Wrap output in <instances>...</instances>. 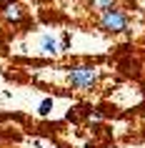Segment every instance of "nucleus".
<instances>
[{
  "mask_svg": "<svg viewBox=\"0 0 145 148\" xmlns=\"http://www.w3.org/2000/svg\"><path fill=\"white\" fill-rule=\"evenodd\" d=\"M68 80L73 88H80V90H88L98 83V70L93 65H73L68 70Z\"/></svg>",
  "mask_w": 145,
  "mask_h": 148,
  "instance_id": "1",
  "label": "nucleus"
},
{
  "mask_svg": "<svg viewBox=\"0 0 145 148\" xmlns=\"http://www.w3.org/2000/svg\"><path fill=\"white\" fill-rule=\"evenodd\" d=\"M128 15L123 13V10H108V13H103L100 15V20H98V25H100V30H105V33H125L128 30Z\"/></svg>",
  "mask_w": 145,
  "mask_h": 148,
  "instance_id": "2",
  "label": "nucleus"
},
{
  "mask_svg": "<svg viewBox=\"0 0 145 148\" xmlns=\"http://www.w3.org/2000/svg\"><path fill=\"white\" fill-rule=\"evenodd\" d=\"M5 18L8 20H23V13H20V5H15V3H8L5 5Z\"/></svg>",
  "mask_w": 145,
  "mask_h": 148,
  "instance_id": "3",
  "label": "nucleus"
},
{
  "mask_svg": "<svg viewBox=\"0 0 145 148\" xmlns=\"http://www.w3.org/2000/svg\"><path fill=\"white\" fill-rule=\"evenodd\" d=\"M93 8L100 10V13H108V10L115 8V0H93Z\"/></svg>",
  "mask_w": 145,
  "mask_h": 148,
  "instance_id": "4",
  "label": "nucleus"
},
{
  "mask_svg": "<svg viewBox=\"0 0 145 148\" xmlns=\"http://www.w3.org/2000/svg\"><path fill=\"white\" fill-rule=\"evenodd\" d=\"M50 108H53V101L48 98V101H43V106H40V113H48Z\"/></svg>",
  "mask_w": 145,
  "mask_h": 148,
  "instance_id": "5",
  "label": "nucleus"
}]
</instances>
